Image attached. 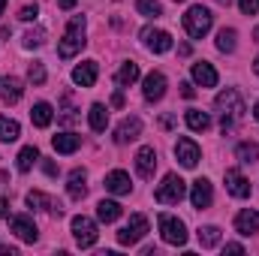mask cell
Masks as SVG:
<instances>
[{"mask_svg": "<svg viewBox=\"0 0 259 256\" xmlns=\"http://www.w3.org/2000/svg\"><path fill=\"white\" fill-rule=\"evenodd\" d=\"M136 12H142L145 18H160L163 15V6L157 0H136Z\"/></svg>", "mask_w": 259, "mask_h": 256, "instance_id": "33", "label": "cell"}, {"mask_svg": "<svg viewBox=\"0 0 259 256\" xmlns=\"http://www.w3.org/2000/svg\"><path fill=\"white\" fill-rule=\"evenodd\" d=\"M217 49L220 52H235V30L232 27H223L217 33Z\"/></svg>", "mask_w": 259, "mask_h": 256, "instance_id": "34", "label": "cell"}, {"mask_svg": "<svg viewBox=\"0 0 259 256\" xmlns=\"http://www.w3.org/2000/svg\"><path fill=\"white\" fill-rule=\"evenodd\" d=\"M142 94H145L148 103L163 100V94H166V75H163V72H148V75H145V88H142Z\"/></svg>", "mask_w": 259, "mask_h": 256, "instance_id": "12", "label": "cell"}, {"mask_svg": "<svg viewBox=\"0 0 259 256\" xmlns=\"http://www.w3.org/2000/svg\"><path fill=\"white\" fill-rule=\"evenodd\" d=\"M136 169H139L142 178H154V169H157V154H154V148H139V154H136Z\"/></svg>", "mask_w": 259, "mask_h": 256, "instance_id": "15", "label": "cell"}, {"mask_svg": "<svg viewBox=\"0 0 259 256\" xmlns=\"http://www.w3.org/2000/svg\"><path fill=\"white\" fill-rule=\"evenodd\" d=\"M64 103H66V109L61 112V121H64V124H75V121H78V115H75V109L69 106V97H64Z\"/></svg>", "mask_w": 259, "mask_h": 256, "instance_id": "37", "label": "cell"}, {"mask_svg": "<svg viewBox=\"0 0 259 256\" xmlns=\"http://www.w3.org/2000/svg\"><path fill=\"white\" fill-rule=\"evenodd\" d=\"M145 235H148V217H145V214H133L130 223L118 232V244H121V247H133V244H139Z\"/></svg>", "mask_w": 259, "mask_h": 256, "instance_id": "6", "label": "cell"}, {"mask_svg": "<svg viewBox=\"0 0 259 256\" xmlns=\"http://www.w3.org/2000/svg\"><path fill=\"white\" fill-rule=\"evenodd\" d=\"M39 160V151L33 148V145H27V148H21V154H18V172H30V166Z\"/></svg>", "mask_w": 259, "mask_h": 256, "instance_id": "32", "label": "cell"}, {"mask_svg": "<svg viewBox=\"0 0 259 256\" xmlns=\"http://www.w3.org/2000/svg\"><path fill=\"white\" fill-rule=\"evenodd\" d=\"M42 169H46V175H52V178L58 175V166H55L52 160H46V163H42Z\"/></svg>", "mask_w": 259, "mask_h": 256, "instance_id": "40", "label": "cell"}, {"mask_svg": "<svg viewBox=\"0 0 259 256\" xmlns=\"http://www.w3.org/2000/svg\"><path fill=\"white\" fill-rule=\"evenodd\" d=\"M253 118H256V121H259V103H256V109H253Z\"/></svg>", "mask_w": 259, "mask_h": 256, "instance_id": "46", "label": "cell"}, {"mask_svg": "<svg viewBox=\"0 0 259 256\" xmlns=\"http://www.w3.org/2000/svg\"><path fill=\"white\" fill-rule=\"evenodd\" d=\"M235 229L241 232V235H256L259 232V214L256 211H241L238 217H235Z\"/></svg>", "mask_w": 259, "mask_h": 256, "instance_id": "21", "label": "cell"}, {"mask_svg": "<svg viewBox=\"0 0 259 256\" xmlns=\"http://www.w3.org/2000/svg\"><path fill=\"white\" fill-rule=\"evenodd\" d=\"M211 199H214V193H211V181L199 178V181L193 184V190H190V202H193V208H208Z\"/></svg>", "mask_w": 259, "mask_h": 256, "instance_id": "18", "label": "cell"}, {"mask_svg": "<svg viewBox=\"0 0 259 256\" xmlns=\"http://www.w3.org/2000/svg\"><path fill=\"white\" fill-rule=\"evenodd\" d=\"M187 127L196 130V133H205V130L211 127V118L205 112H199V109H190L187 112Z\"/></svg>", "mask_w": 259, "mask_h": 256, "instance_id": "29", "label": "cell"}, {"mask_svg": "<svg viewBox=\"0 0 259 256\" xmlns=\"http://www.w3.org/2000/svg\"><path fill=\"white\" fill-rule=\"evenodd\" d=\"M52 145H55L58 154H72V151H78L81 136H75V133H58V136L52 139Z\"/></svg>", "mask_w": 259, "mask_h": 256, "instance_id": "22", "label": "cell"}, {"mask_svg": "<svg viewBox=\"0 0 259 256\" xmlns=\"http://www.w3.org/2000/svg\"><path fill=\"white\" fill-rule=\"evenodd\" d=\"M21 94H24V88H21L18 78H12V75H3L0 78V97H3V103H18Z\"/></svg>", "mask_w": 259, "mask_h": 256, "instance_id": "19", "label": "cell"}, {"mask_svg": "<svg viewBox=\"0 0 259 256\" xmlns=\"http://www.w3.org/2000/svg\"><path fill=\"white\" fill-rule=\"evenodd\" d=\"M184 193H187V187H184V181H181L178 175H166L163 184L154 190V199L163 202V205H178V202L184 199Z\"/></svg>", "mask_w": 259, "mask_h": 256, "instance_id": "5", "label": "cell"}, {"mask_svg": "<svg viewBox=\"0 0 259 256\" xmlns=\"http://www.w3.org/2000/svg\"><path fill=\"white\" fill-rule=\"evenodd\" d=\"M253 72H256V75H259V58H256V64H253Z\"/></svg>", "mask_w": 259, "mask_h": 256, "instance_id": "47", "label": "cell"}, {"mask_svg": "<svg viewBox=\"0 0 259 256\" xmlns=\"http://www.w3.org/2000/svg\"><path fill=\"white\" fill-rule=\"evenodd\" d=\"M84 49V15H72L69 24H66L64 39L58 42V58H72Z\"/></svg>", "mask_w": 259, "mask_h": 256, "instance_id": "1", "label": "cell"}, {"mask_svg": "<svg viewBox=\"0 0 259 256\" xmlns=\"http://www.w3.org/2000/svg\"><path fill=\"white\" fill-rule=\"evenodd\" d=\"M0 253H9V256H12L15 250H12V247H6V244H0Z\"/></svg>", "mask_w": 259, "mask_h": 256, "instance_id": "45", "label": "cell"}, {"mask_svg": "<svg viewBox=\"0 0 259 256\" xmlns=\"http://www.w3.org/2000/svg\"><path fill=\"white\" fill-rule=\"evenodd\" d=\"M130 187H133V184H130L127 172L115 169V172H109V175H106V190H109V193H115V196H127Z\"/></svg>", "mask_w": 259, "mask_h": 256, "instance_id": "17", "label": "cell"}, {"mask_svg": "<svg viewBox=\"0 0 259 256\" xmlns=\"http://www.w3.org/2000/svg\"><path fill=\"white\" fill-rule=\"evenodd\" d=\"M175 3H184V0H175Z\"/></svg>", "mask_w": 259, "mask_h": 256, "instance_id": "51", "label": "cell"}, {"mask_svg": "<svg viewBox=\"0 0 259 256\" xmlns=\"http://www.w3.org/2000/svg\"><path fill=\"white\" fill-rule=\"evenodd\" d=\"M27 78H30L33 84H42V81H46V66L39 64V61H33L30 69H27Z\"/></svg>", "mask_w": 259, "mask_h": 256, "instance_id": "35", "label": "cell"}, {"mask_svg": "<svg viewBox=\"0 0 259 256\" xmlns=\"http://www.w3.org/2000/svg\"><path fill=\"white\" fill-rule=\"evenodd\" d=\"M72 81L81 84V88H94V81H97V61H84V64L75 66L72 69Z\"/></svg>", "mask_w": 259, "mask_h": 256, "instance_id": "16", "label": "cell"}, {"mask_svg": "<svg viewBox=\"0 0 259 256\" xmlns=\"http://www.w3.org/2000/svg\"><path fill=\"white\" fill-rule=\"evenodd\" d=\"M136 78H139V64H133V61H130V64H124L121 69H118V75H115V81H118L121 88H130Z\"/></svg>", "mask_w": 259, "mask_h": 256, "instance_id": "28", "label": "cell"}, {"mask_svg": "<svg viewBox=\"0 0 259 256\" xmlns=\"http://www.w3.org/2000/svg\"><path fill=\"white\" fill-rule=\"evenodd\" d=\"M52 118H55V112H52L49 103H36V106L30 109V121H33V127H49Z\"/></svg>", "mask_w": 259, "mask_h": 256, "instance_id": "25", "label": "cell"}, {"mask_svg": "<svg viewBox=\"0 0 259 256\" xmlns=\"http://www.w3.org/2000/svg\"><path fill=\"white\" fill-rule=\"evenodd\" d=\"M226 190L232 193L235 199H247V196H250V181H247L238 169H229V172H226Z\"/></svg>", "mask_w": 259, "mask_h": 256, "instance_id": "13", "label": "cell"}, {"mask_svg": "<svg viewBox=\"0 0 259 256\" xmlns=\"http://www.w3.org/2000/svg\"><path fill=\"white\" fill-rule=\"evenodd\" d=\"M0 217H9V202L6 199H0Z\"/></svg>", "mask_w": 259, "mask_h": 256, "instance_id": "43", "label": "cell"}, {"mask_svg": "<svg viewBox=\"0 0 259 256\" xmlns=\"http://www.w3.org/2000/svg\"><path fill=\"white\" fill-rule=\"evenodd\" d=\"M238 160L244 163V166H253L259 160V145H253V142H241L238 145Z\"/></svg>", "mask_w": 259, "mask_h": 256, "instance_id": "31", "label": "cell"}, {"mask_svg": "<svg viewBox=\"0 0 259 256\" xmlns=\"http://www.w3.org/2000/svg\"><path fill=\"white\" fill-rule=\"evenodd\" d=\"M18 18H21V21H33V18H36V3H33V6H24Z\"/></svg>", "mask_w": 259, "mask_h": 256, "instance_id": "39", "label": "cell"}, {"mask_svg": "<svg viewBox=\"0 0 259 256\" xmlns=\"http://www.w3.org/2000/svg\"><path fill=\"white\" fill-rule=\"evenodd\" d=\"M193 78H196V84H202V88H214L217 84V69L208 61H199V64H193Z\"/></svg>", "mask_w": 259, "mask_h": 256, "instance_id": "20", "label": "cell"}, {"mask_svg": "<svg viewBox=\"0 0 259 256\" xmlns=\"http://www.w3.org/2000/svg\"><path fill=\"white\" fill-rule=\"evenodd\" d=\"M42 36H46V33H42L39 27H36V30H27V33H24V49H39V46H42Z\"/></svg>", "mask_w": 259, "mask_h": 256, "instance_id": "36", "label": "cell"}, {"mask_svg": "<svg viewBox=\"0 0 259 256\" xmlns=\"http://www.w3.org/2000/svg\"><path fill=\"white\" fill-rule=\"evenodd\" d=\"M175 157L181 160V166L184 169H196V163H199V157H202V151H199V145H196L193 139H178L175 142Z\"/></svg>", "mask_w": 259, "mask_h": 256, "instance_id": "9", "label": "cell"}, {"mask_svg": "<svg viewBox=\"0 0 259 256\" xmlns=\"http://www.w3.org/2000/svg\"><path fill=\"white\" fill-rule=\"evenodd\" d=\"M142 42H145L154 55H166V52L172 49V36H169L166 30H160V27H145V30H142Z\"/></svg>", "mask_w": 259, "mask_h": 256, "instance_id": "8", "label": "cell"}, {"mask_svg": "<svg viewBox=\"0 0 259 256\" xmlns=\"http://www.w3.org/2000/svg\"><path fill=\"white\" fill-rule=\"evenodd\" d=\"M157 226H160V235H163L166 244H175V247H184V244H187V229H184V223H181L178 217L160 214V217H157Z\"/></svg>", "mask_w": 259, "mask_h": 256, "instance_id": "4", "label": "cell"}, {"mask_svg": "<svg viewBox=\"0 0 259 256\" xmlns=\"http://www.w3.org/2000/svg\"><path fill=\"white\" fill-rule=\"evenodd\" d=\"M238 6H241L244 15H256L259 12V0H238Z\"/></svg>", "mask_w": 259, "mask_h": 256, "instance_id": "38", "label": "cell"}, {"mask_svg": "<svg viewBox=\"0 0 259 256\" xmlns=\"http://www.w3.org/2000/svg\"><path fill=\"white\" fill-rule=\"evenodd\" d=\"M84 181H88V175H84L81 169H75V172L69 175V184H66V190H69V196H72V199H84V193H88Z\"/></svg>", "mask_w": 259, "mask_h": 256, "instance_id": "26", "label": "cell"}, {"mask_svg": "<svg viewBox=\"0 0 259 256\" xmlns=\"http://www.w3.org/2000/svg\"><path fill=\"white\" fill-rule=\"evenodd\" d=\"M9 229L21 238V241H36L39 238V232H36V223L30 220V217H24V214H15V217H9Z\"/></svg>", "mask_w": 259, "mask_h": 256, "instance_id": "10", "label": "cell"}, {"mask_svg": "<svg viewBox=\"0 0 259 256\" xmlns=\"http://www.w3.org/2000/svg\"><path fill=\"white\" fill-rule=\"evenodd\" d=\"M18 136H21L18 121H12V118H0V142H15Z\"/></svg>", "mask_w": 259, "mask_h": 256, "instance_id": "30", "label": "cell"}, {"mask_svg": "<svg viewBox=\"0 0 259 256\" xmlns=\"http://www.w3.org/2000/svg\"><path fill=\"white\" fill-rule=\"evenodd\" d=\"M223 250H226V253H244V247H241V244H226Z\"/></svg>", "mask_w": 259, "mask_h": 256, "instance_id": "42", "label": "cell"}, {"mask_svg": "<svg viewBox=\"0 0 259 256\" xmlns=\"http://www.w3.org/2000/svg\"><path fill=\"white\" fill-rule=\"evenodd\" d=\"M196 235H199V244H202L205 250H211V247L220 244V229H217V226H202Z\"/></svg>", "mask_w": 259, "mask_h": 256, "instance_id": "27", "label": "cell"}, {"mask_svg": "<svg viewBox=\"0 0 259 256\" xmlns=\"http://www.w3.org/2000/svg\"><path fill=\"white\" fill-rule=\"evenodd\" d=\"M121 214H124V208H121L118 202H112V199H103V202L97 205V217H100L103 223H115Z\"/></svg>", "mask_w": 259, "mask_h": 256, "instance_id": "23", "label": "cell"}, {"mask_svg": "<svg viewBox=\"0 0 259 256\" xmlns=\"http://www.w3.org/2000/svg\"><path fill=\"white\" fill-rule=\"evenodd\" d=\"M27 205H30V208H39V211H49L52 217H61V214H64V205H61L58 199H52V196H46V193H39V190L27 193Z\"/></svg>", "mask_w": 259, "mask_h": 256, "instance_id": "11", "label": "cell"}, {"mask_svg": "<svg viewBox=\"0 0 259 256\" xmlns=\"http://www.w3.org/2000/svg\"><path fill=\"white\" fill-rule=\"evenodd\" d=\"M88 118H91V130H94V133H103L106 124H109V109H106L103 103H94L91 112H88Z\"/></svg>", "mask_w": 259, "mask_h": 256, "instance_id": "24", "label": "cell"}, {"mask_svg": "<svg viewBox=\"0 0 259 256\" xmlns=\"http://www.w3.org/2000/svg\"><path fill=\"white\" fill-rule=\"evenodd\" d=\"M217 109H220V127L226 133L235 121H241V115H244V100H241L238 91H223V94L217 97Z\"/></svg>", "mask_w": 259, "mask_h": 256, "instance_id": "2", "label": "cell"}, {"mask_svg": "<svg viewBox=\"0 0 259 256\" xmlns=\"http://www.w3.org/2000/svg\"><path fill=\"white\" fill-rule=\"evenodd\" d=\"M3 6H6V0H0V15H3Z\"/></svg>", "mask_w": 259, "mask_h": 256, "instance_id": "50", "label": "cell"}, {"mask_svg": "<svg viewBox=\"0 0 259 256\" xmlns=\"http://www.w3.org/2000/svg\"><path fill=\"white\" fill-rule=\"evenodd\" d=\"M75 3H78V0H58V6H61V9H72Z\"/></svg>", "mask_w": 259, "mask_h": 256, "instance_id": "44", "label": "cell"}, {"mask_svg": "<svg viewBox=\"0 0 259 256\" xmlns=\"http://www.w3.org/2000/svg\"><path fill=\"white\" fill-rule=\"evenodd\" d=\"M72 238H75V244H78V247H94V244H97V238H100L97 223H94L91 217H84V214L72 217Z\"/></svg>", "mask_w": 259, "mask_h": 256, "instance_id": "7", "label": "cell"}, {"mask_svg": "<svg viewBox=\"0 0 259 256\" xmlns=\"http://www.w3.org/2000/svg\"><path fill=\"white\" fill-rule=\"evenodd\" d=\"M217 3H223V6H229V3H232V0H217Z\"/></svg>", "mask_w": 259, "mask_h": 256, "instance_id": "49", "label": "cell"}, {"mask_svg": "<svg viewBox=\"0 0 259 256\" xmlns=\"http://www.w3.org/2000/svg\"><path fill=\"white\" fill-rule=\"evenodd\" d=\"M181 97H187V100H193V97H196V91L190 88V84H181Z\"/></svg>", "mask_w": 259, "mask_h": 256, "instance_id": "41", "label": "cell"}, {"mask_svg": "<svg viewBox=\"0 0 259 256\" xmlns=\"http://www.w3.org/2000/svg\"><path fill=\"white\" fill-rule=\"evenodd\" d=\"M211 21H214V15H211L205 6H190L187 15H184V30H187L193 39H202V36L211 30Z\"/></svg>", "mask_w": 259, "mask_h": 256, "instance_id": "3", "label": "cell"}, {"mask_svg": "<svg viewBox=\"0 0 259 256\" xmlns=\"http://www.w3.org/2000/svg\"><path fill=\"white\" fill-rule=\"evenodd\" d=\"M253 39H256V42H259V27H256V30H253Z\"/></svg>", "mask_w": 259, "mask_h": 256, "instance_id": "48", "label": "cell"}, {"mask_svg": "<svg viewBox=\"0 0 259 256\" xmlns=\"http://www.w3.org/2000/svg\"><path fill=\"white\" fill-rule=\"evenodd\" d=\"M139 133H142V121L139 118H124L118 124V130H115V142L118 145H127L133 139H139Z\"/></svg>", "mask_w": 259, "mask_h": 256, "instance_id": "14", "label": "cell"}]
</instances>
